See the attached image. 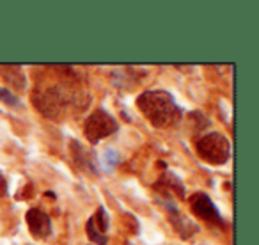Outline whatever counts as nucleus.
<instances>
[{
  "label": "nucleus",
  "mask_w": 259,
  "mask_h": 245,
  "mask_svg": "<svg viewBox=\"0 0 259 245\" xmlns=\"http://www.w3.org/2000/svg\"><path fill=\"white\" fill-rule=\"evenodd\" d=\"M195 149H197V155L211 166H224L231 156L229 141L219 132H211L199 139Z\"/></svg>",
  "instance_id": "obj_3"
},
{
  "label": "nucleus",
  "mask_w": 259,
  "mask_h": 245,
  "mask_svg": "<svg viewBox=\"0 0 259 245\" xmlns=\"http://www.w3.org/2000/svg\"><path fill=\"white\" fill-rule=\"evenodd\" d=\"M117 132V121L105 108H96L83 123V134L91 144H98L101 139Z\"/></svg>",
  "instance_id": "obj_4"
},
{
  "label": "nucleus",
  "mask_w": 259,
  "mask_h": 245,
  "mask_svg": "<svg viewBox=\"0 0 259 245\" xmlns=\"http://www.w3.org/2000/svg\"><path fill=\"white\" fill-rule=\"evenodd\" d=\"M27 226H29L30 234L34 238H37V240H47L52 234L50 217L37 208H32L27 212Z\"/></svg>",
  "instance_id": "obj_9"
},
{
  "label": "nucleus",
  "mask_w": 259,
  "mask_h": 245,
  "mask_svg": "<svg viewBox=\"0 0 259 245\" xmlns=\"http://www.w3.org/2000/svg\"><path fill=\"white\" fill-rule=\"evenodd\" d=\"M4 195H8V181L0 174V197H4Z\"/></svg>",
  "instance_id": "obj_14"
},
{
  "label": "nucleus",
  "mask_w": 259,
  "mask_h": 245,
  "mask_svg": "<svg viewBox=\"0 0 259 245\" xmlns=\"http://www.w3.org/2000/svg\"><path fill=\"white\" fill-rule=\"evenodd\" d=\"M108 224H110V219H108L107 210H105L103 206H100V208L96 210V213H94L85 224L87 236H89V240L93 241V243L107 245V236H105V233H107V229H108Z\"/></svg>",
  "instance_id": "obj_7"
},
{
  "label": "nucleus",
  "mask_w": 259,
  "mask_h": 245,
  "mask_svg": "<svg viewBox=\"0 0 259 245\" xmlns=\"http://www.w3.org/2000/svg\"><path fill=\"white\" fill-rule=\"evenodd\" d=\"M119 153L115 151V149H112V148H107L103 153H101V156L100 158H96V162H98V169H101V171H105V173H114V169H115V166L119 164Z\"/></svg>",
  "instance_id": "obj_11"
},
{
  "label": "nucleus",
  "mask_w": 259,
  "mask_h": 245,
  "mask_svg": "<svg viewBox=\"0 0 259 245\" xmlns=\"http://www.w3.org/2000/svg\"><path fill=\"white\" fill-rule=\"evenodd\" d=\"M0 101H2V103H6V105H9V107H15V108L22 107L20 100L8 89V87H0Z\"/></svg>",
  "instance_id": "obj_13"
},
{
  "label": "nucleus",
  "mask_w": 259,
  "mask_h": 245,
  "mask_svg": "<svg viewBox=\"0 0 259 245\" xmlns=\"http://www.w3.org/2000/svg\"><path fill=\"white\" fill-rule=\"evenodd\" d=\"M4 76L8 80L9 86L16 87V89H25L27 87V80H25V75L22 73V69L16 68V66H6L4 68Z\"/></svg>",
  "instance_id": "obj_12"
},
{
  "label": "nucleus",
  "mask_w": 259,
  "mask_h": 245,
  "mask_svg": "<svg viewBox=\"0 0 259 245\" xmlns=\"http://www.w3.org/2000/svg\"><path fill=\"white\" fill-rule=\"evenodd\" d=\"M158 202L167 210L170 224H172V227L176 229V233L180 234L183 240H188V238H192L195 233H199V226L195 222H192L188 217H185L183 213L178 210V206H176V202H174L172 197H160Z\"/></svg>",
  "instance_id": "obj_5"
},
{
  "label": "nucleus",
  "mask_w": 259,
  "mask_h": 245,
  "mask_svg": "<svg viewBox=\"0 0 259 245\" xmlns=\"http://www.w3.org/2000/svg\"><path fill=\"white\" fill-rule=\"evenodd\" d=\"M137 107L155 128H172L183 117V110L167 91H146L137 98Z\"/></svg>",
  "instance_id": "obj_2"
},
{
  "label": "nucleus",
  "mask_w": 259,
  "mask_h": 245,
  "mask_svg": "<svg viewBox=\"0 0 259 245\" xmlns=\"http://www.w3.org/2000/svg\"><path fill=\"white\" fill-rule=\"evenodd\" d=\"M71 156H73L75 166L78 167V169H82L85 174H93V176H98V174H100L96 155H94L89 148H85L82 142L71 141Z\"/></svg>",
  "instance_id": "obj_8"
},
{
  "label": "nucleus",
  "mask_w": 259,
  "mask_h": 245,
  "mask_svg": "<svg viewBox=\"0 0 259 245\" xmlns=\"http://www.w3.org/2000/svg\"><path fill=\"white\" fill-rule=\"evenodd\" d=\"M155 190L160 192V197H185V187L183 183L180 181V178L174 176L170 171H167V173L162 174V178H160L158 181L155 183Z\"/></svg>",
  "instance_id": "obj_10"
},
{
  "label": "nucleus",
  "mask_w": 259,
  "mask_h": 245,
  "mask_svg": "<svg viewBox=\"0 0 259 245\" xmlns=\"http://www.w3.org/2000/svg\"><path fill=\"white\" fill-rule=\"evenodd\" d=\"M32 101L45 117L59 121L69 112H82L91 103V94L64 84H52L37 89Z\"/></svg>",
  "instance_id": "obj_1"
},
{
  "label": "nucleus",
  "mask_w": 259,
  "mask_h": 245,
  "mask_svg": "<svg viewBox=\"0 0 259 245\" xmlns=\"http://www.w3.org/2000/svg\"><path fill=\"white\" fill-rule=\"evenodd\" d=\"M188 201H190L192 212L197 217H201L204 222L211 224V226H219V227L226 226L222 215H220V212L217 210V206L213 205L211 197H209L208 194H204V192H195L194 195H190Z\"/></svg>",
  "instance_id": "obj_6"
}]
</instances>
